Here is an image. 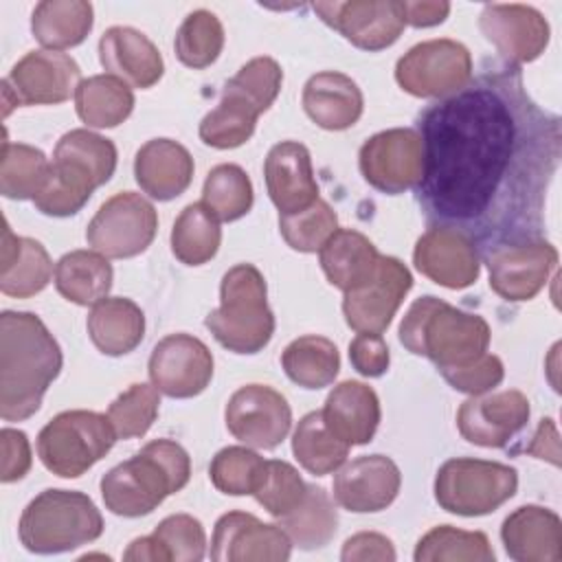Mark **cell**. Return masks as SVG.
Listing matches in <instances>:
<instances>
[{"mask_svg":"<svg viewBox=\"0 0 562 562\" xmlns=\"http://www.w3.org/2000/svg\"><path fill=\"white\" fill-rule=\"evenodd\" d=\"M417 134L424 176L417 202L432 226L463 233L487 255L544 239L549 187L560 165V116L527 92L520 66L485 64L428 105Z\"/></svg>","mask_w":562,"mask_h":562,"instance_id":"1","label":"cell"},{"mask_svg":"<svg viewBox=\"0 0 562 562\" xmlns=\"http://www.w3.org/2000/svg\"><path fill=\"white\" fill-rule=\"evenodd\" d=\"M61 349L33 312L0 316V415L22 422L35 415L44 393L61 371Z\"/></svg>","mask_w":562,"mask_h":562,"instance_id":"2","label":"cell"},{"mask_svg":"<svg viewBox=\"0 0 562 562\" xmlns=\"http://www.w3.org/2000/svg\"><path fill=\"white\" fill-rule=\"evenodd\" d=\"M191 479L189 452L171 439H154L132 459L108 470L99 483L105 509L123 518L151 514Z\"/></svg>","mask_w":562,"mask_h":562,"instance_id":"3","label":"cell"},{"mask_svg":"<svg viewBox=\"0 0 562 562\" xmlns=\"http://www.w3.org/2000/svg\"><path fill=\"white\" fill-rule=\"evenodd\" d=\"M490 325L483 316L463 312L432 294L419 296L400 325V342L424 356L437 369L461 367L487 353Z\"/></svg>","mask_w":562,"mask_h":562,"instance_id":"4","label":"cell"},{"mask_svg":"<svg viewBox=\"0 0 562 562\" xmlns=\"http://www.w3.org/2000/svg\"><path fill=\"white\" fill-rule=\"evenodd\" d=\"M204 325L213 338L233 353H257L274 334V314L268 307L266 279L252 263L228 268L220 283V307Z\"/></svg>","mask_w":562,"mask_h":562,"instance_id":"5","label":"cell"},{"mask_svg":"<svg viewBox=\"0 0 562 562\" xmlns=\"http://www.w3.org/2000/svg\"><path fill=\"white\" fill-rule=\"evenodd\" d=\"M103 533V516L83 492L44 490L22 512L18 536L26 551L50 555L94 542Z\"/></svg>","mask_w":562,"mask_h":562,"instance_id":"6","label":"cell"},{"mask_svg":"<svg viewBox=\"0 0 562 562\" xmlns=\"http://www.w3.org/2000/svg\"><path fill=\"white\" fill-rule=\"evenodd\" d=\"M116 432L108 415L94 411H64L37 435V457L61 479H77L101 461L114 446Z\"/></svg>","mask_w":562,"mask_h":562,"instance_id":"7","label":"cell"},{"mask_svg":"<svg viewBox=\"0 0 562 562\" xmlns=\"http://www.w3.org/2000/svg\"><path fill=\"white\" fill-rule=\"evenodd\" d=\"M516 490V468L485 459H448L435 476V501L439 507L468 518L496 512Z\"/></svg>","mask_w":562,"mask_h":562,"instance_id":"8","label":"cell"},{"mask_svg":"<svg viewBox=\"0 0 562 562\" xmlns=\"http://www.w3.org/2000/svg\"><path fill=\"white\" fill-rule=\"evenodd\" d=\"M158 231L154 204L134 191L108 198L86 228L92 250L108 259H130L149 248Z\"/></svg>","mask_w":562,"mask_h":562,"instance_id":"9","label":"cell"},{"mask_svg":"<svg viewBox=\"0 0 562 562\" xmlns=\"http://www.w3.org/2000/svg\"><path fill=\"white\" fill-rule=\"evenodd\" d=\"M472 79V55L457 40H428L408 48L395 64V81L413 97L443 99Z\"/></svg>","mask_w":562,"mask_h":562,"instance_id":"10","label":"cell"},{"mask_svg":"<svg viewBox=\"0 0 562 562\" xmlns=\"http://www.w3.org/2000/svg\"><path fill=\"white\" fill-rule=\"evenodd\" d=\"M81 83L79 64L59 50H29L2 81V114L15 105H57Z\"/></svg>","mask_w":562,"mask_h":562,"instance_id":"11","label":"cell"},{"mask_svg":"<svg viewBox=\"0 0 562 562\" xmlns=\"http://www.w3.org/2000/svg\"><path fill=\"white\" fill-rule=\"evenodd\" d=\"M362 178L378 191L397 195L424 176V143L415 130L393 127L364 140L358 154Z\"/></svg>","mask_w":562,"mask_h":562,"instance_id":"12","label":"cell"},{"mask_svg":"<svg viewBox=\"0 0 562 562\" xmlns=\"http://www.w3.org/2000/svg\"><path fill=\"white\" fill-rule=\"evenodd\" d=\"M312 9L321 20L362 50H384L406 26L402 0H325Z\"/></svg>","mask_w":562,"mask_h":562,"instance_id":"13","label":"cell"},{"mask_svg":"<svg viewBox=\"0 0 562 562\" xmlns=\"http://www.w3.org/2000/svg\"><path fill=\"white\" fill-rule=\"evenodd\" d=\"M228 432L248 448L272 450L290 432L292 411L288 400L268 384H246L237 389L226 408Z\"/></svg>","mask_w":562,"mask_h":562,"instance_id":"14","label":"cell"},{"mask_svg":"<svg viewBox=\"0 0 562 562\" xmlns=\"http://www.w3.org/2000/svg\"><path fill=\"white\" fill-rule=\"evenodd\" d=\"M490 288L509 303L531 301L558 266V250L547 239L501 246L483 255Z\"/></svg>","mask_w":562,"mask_h":562,"instance_id":"15","label":"cell"},{"mask_svg":"<svg viewBox=\"0 0 562 562\" xmlns=\"http://www.w3.org/2000/svg\"><path fill=\"white\" fill-rule=\"evenodd\" d=\"M411 288V270L400 259L380 255L375 274L364 285L345 292L347 325L358 334H384Z\"/></svg>","mask_w":562,"mask_h":562,"instance_id":"16","label":"cell"},{"mask_svg":"<svg viewBox=\"0 0 562 562\" xmlns=\"http://www.w3.org/2000/svg\"><path fill=\"white\" fill-rule=\"evenodd\" d=\"M149 380L167 397L200 395L213 378V353L191 334H169L149 356Z\"/></svg>","mask_w":562,"mask_h":562,"instance_id":"17","label":"cell"},{"mask_svg":"<svg viewBox=\"0 0 562 562\" xmlns=\"http://www.w3.org/2000/svg\"><path fill=\"white\" fill-rule=\"evenodd\" d=\"M531 406L522 391L507 389L498 393L470 395L457 413L461 437L474 446L503 448L529 422Z\"/></svg>","mask_w":562,"mask_h":562,"instance_id":"18","label":"cell"},{"mask_svg":"<svg viewBox=\"0 0 562 562\" xmlns=\"http://www.w3.org/2000/svg\"><path fill=\"white\" fill-rule=\"evenodd\" d=\"M479 29L496 46L505 64L520 66L538 59L551 37L547 18L529 4H485L479 15Z\"/></svg>","mask_w":562,"mask_h":562,"instance_id":"19","label":"cell"},{"mask_svg":"<svg viewBox=\"0 0 562 562\" xmlns=\"http://www.w3.org/2000/svg\"><path fill=\"white\" fill-rule=\"evenodd\" d=\"M292 540L281 525L261 522L248 512L220 516L211 538V560L215 562H285Z\"/></svg>","mask_w":562,"mask_h":562,"instance_id":"20","label":"cell"},{"mask_svg":"<svg viewBox=\"0 0 562 562\" xmlns=\"http://www.w3.org/2000/svg\"><path fill=\"white\" fill-rule=\"evenodd\" d=\"M415 268L448 290H463L479 279L481 255L459 231L448 226L428 228L413 250Z\"/></svg>","mask_w":562,"mask_h":562,"instance_id":"21","label":"cell"},{"mask_svg":"<svg viewBox=\"0 0 562 562\" xmlns=\"http://www.w3.org/2000/svg\"><path fill=\"white\" fill-rule=\"evenodd\" d=\"M334 476L336 503L356 514L386 509L400 492L402 474L393 459L384 454H362L342 463Z\"/></svg>","mask_w":562,"mask_h":562,"instance_id":"22","label":"cell"},{"mask_svg":"<svg viewBox=\"0 0 562 562\" xmlns=\"http://www.w3.org/2000/svg\"><path fill=\"white\" fill-rule=\"evenodd\" d=\"M266 189L279 215H292L318 200V182L312 169V156L303 143H277L263 162Z\"/></svg>","mask_w":562,"mask_h":562,"instance_id":"23","label":"cell"},{"mask_svg":"<svg viewBox=\"0 0 562 562\" xmlns=\"http://www.w3.org/2000/svg\"><path fill=\"white\" fill-rule=\"evenodd\" d=\"M99 61L108 75L140 90L156 86L165 72L156 44L132 26H110L101 35Z\"/></svg>","mask_w":562,"mask_h":562,"instance_id":"24","label":"cell"},{"mask_svg":"<svg viewBox=\"0 0 562 562\" xmlns=\"http://www.w3.org/2000/svg\"><path fill=\"white\" fill-rule=\"evenodd\" d=\"M505 553L516 562H558L562 558V520L542 505L514 509L501 527Z\"/></svg>","mask_w":562,"mask_h":562,"instance_id":"25","label":"cell"},{"mask_svg":"<svg viewBox=\"0 0 562 562\" xmlns=\"http://www.w3.org/2000/svg\"><path fill=\"white\" fill-rule=\"evenodd\" d=\"M189 149L171 138H151L136 151L134 178L151 200L169 202L182 195L193 180Z\"/></svg>","mask_w":562,"mask_h":562,"instance_id":"26","label":"cell"},{"mask_svg":"<svg viewBox=\"0 0 562 562\" xmlns=\"http://www.w3.org/2000/svg\"><path fill=\"white\" fill-rule=\"evenodd\" d=\"M303 110L323 130L340 132L358 123L364 97L358 83L338 70L312 75L303 86Z\"/></svg>","mask_w":562,"mask_h":562,"instance_id":"27","label":"cell"},{"mask_svg":"<svg viewBox=\"0 0 562 562\" xmlns=\"http://www.w3.org/2000/svg\"><path fill=\"white\" fill-rule=\"evenodd\" d=\"M327 428L349 446H364L380 426V400L375 391L358 380H345L331 389L323 406Z\"/></svg>","mask_w":562,"mask_h":562,"instance_id":"28","label":"cell"},{"mask_svg":"<svg viewBox=\"0 0 562 562\" xmlns=\"http://www.w3.org/2000/svg\"><path fill=\"white\" fill-rule=\"evenodd\" d=\"M53 277V261L46 248L31 237L13 235L4 222L2 231V266H0V290L7 296L29 299L42 292Z\"/></svg>","mask_w":562,"mask_h":562,"instance_id":"29","label":"cell"},{"mask_svg":"<svg viewBox=\"0 0 562 562\" xmlns=\"http://www.w3.org/2000/svg\"><path fill=\"white\" fill-rule=\"evenodd\" d=\"M318 259L327 281L342 292H351L375 274L380 252L362 233L338 228L318 250Z\"/></svg>","mask_w":562,"mask_h":562,"instance_id":"30","label":"cell"},{"mask_svg":"<svg viewBox=\"0 0 562 562\" xmlns=\"http://www.w3.org/2000/svg\"><path fill=\"white\" fill-rule=\"evenodd\" d=\"M86 327L101 353L125 356L143 342L145 314L132 299L105 296L92 305Z\"/></svg>","mask_w":562,"mask_h":562,"instance_id":"31","label":"cell"},{"mask_svg":"<svg viewBox=\"0 0 562 562\" xmlns=\"http://www.w3.org/2000/svg\"><path fill=\"white\" fill-rule=\"evenodd\" d=\"M94 24L92 4L86 0H42L31 15L33 37L46 50L79 46Z\"/></svg>","mask_w":562,"mask_h":562,"instance_id":"32","label":"cell"},{"mask_svg":"<svg viewBox=\"0 0 562 562\" xmlns=\"http://www.w3.org/2000/svg\"><path fill=\"white\" fill-rule=\"evenodd\" d=\"M114 270L97 250H70L55 263L57 292L77 305H94L108 296Z\"/></svg>","mask_w":562,"mask_h":562,"instance_id":"33","label":"cell"},{"mask_svg":"<svg viewBox=\"0 0 562 562\" xmlns=\"http://www.w3.org/2000/svg\"><path fill=\"white\" fill-rule=\"evenodd\" d=\"M259 114L246 94L226 83L220 103L200 121V140L215 149H235L250 140Z\"/></svg>","mask_w":562,"mask_h":562,"instance_id":"34","label":"cell"},{"mask_svg":"<svg viewBox=\"0 0 562 562\" xmlns=\"http://www.w3.org/2000/svg\"><path fill=\"white\" fill-rule=\"evenodd\" d=\"M75 110L88 127H116L132 114L134 92L112 75H92L77 86Z\"/></svg>","mask_w":562,"mask_h":562,"instance_id":"35","label":"cell"},{"mask_svg":"<svg viewBox=\"0 0 562 562\" xmlns=\"http://www.w3.org/2000/svg\"><path fill=\"white\" fill-rule=\"evenodd\" d=\"M281 367L285 375L310 391L329 386L340 371L338 347L316 334L294 338L281 353Z\"/></svg>","mask_w":562,"mask_h":562,"instance_id":"36","label":"cell"},{"mask_svg":"<svg viewBox=\"0 0 562 562\" xmlns=\"http://www.w3.org/2000/svg\"><path fill=\"white\" fill-rule=\"evenodd\" d=\"M222 244L220 220L202 202L187 204L171 228V252L184 266L211 261Z\"/></svg>","mask_w":562,"mask_h":562,"instance_id":"37","label":"cell"},{"mask_svg":"<svg viewBox=\"0 0 562 562\" xmlns=\"http://www.w3.org/2000/svg\"><path fill=\"white\" fill-rule=\"evenodd\" d=\"M349 448V443L327 428L321 411L303 415L292 435V452L296 461L314 476L336 472L347 461Z\"/></svg>","mask_w":562,"mask_h":562,"instance_id":"38","label":"cell"},{"mask_svg":"<svg viewBox=\"0 0 562 562\" xmlns=\"http://www.w3.org/2000/svg\"><path fill=\"white\" fill-rule=\"evenodd\" d=\"M281 529L290 536L292 544L312 551L325 547L338 525V516L329 494L323 487L307 485L305 498L285 516L279 518Z\"/></svg>","mask_w":562,"mask_h":562,"instance_id":"39","label":"cell"},{"mask_svg":"<svg viewBox=\"0 0 562 562\" xmlns=\"http://www.w3.org/2000/svg\"><path fill=\"white\" fill-rule=\"evenodd\" d=\"M50 162L42 149L2 140L0 160V191L9 200H33L44 187Z\"/></svg>","mask_w":562,"mask_h":562,"instance_id":"40","label":"cell"},{"mask_svg":"<svg viewBox=\"0 0 562 562\" xmlns=\"http://www.w3.org/2000/svg\"><path fill=\"white\" fill-rule=\"evenodd\" d=\"M413 558L415 562H494V549L483 531L439 525L419 538Z\"/></svg>","mask_w":562,"mask_h":562,"instance_id":"41","label":"cell"},{"mask_svg":"<svg viewBox=\"0 0 562 562\" xmlns=\"http://www.w3.org/2000/svg\"><path fill=\"white\" fill-rule=\"evenodd\" d=\"M94 189L97 184L83 171L68 162L53 160L48 178L33 198V204L44 215L70 217L88 204Z\"/></svg>","mask_w":562,"mask_h":562,"instance_id":"42","label":"cell"},{"mask_svg":"<svg viewBox=\"0 0 562 562\" xmlns=\"http://www.w3.org/2000/svg\"><path fill=\"white\" fill-rule=\"evenodd\" d=\"M252 182L239 165L224 162L206 173L202 204L209 206L220 222H235L244 217L252 209Z\"/></svg>","mask_w":562,"mask_h":562,"instance_id":"43","label":"cell"},{"mask_svg":"<svg viewBox=\"0 0 562 562\" xmlns=\"http://www.w3.org/2000/svg\"><path fill=\"white\" fill-rule=\"evenodd\" d=\"M116 147L110 138L94 134L90 130L66 132L53 151V160H64L75 165L86 176L92 178L97 187L105 184L116 169Z\"/></svg>","mask_w":562,"mask_h":562,"instance_id":"44","label":"cell"},{"mask_svg":"<svg viewBox=\"0 0 562 562\" xmlns=\"http://www.w3.org/2000/svg\"><path fill=\"white\" fill-rule=\"evenodd\" d=\"M173 48L176 57L193 70L211 66L224 48V26L220 18L206 9L191 11L176 33Z\"/></svg>","mask_w":562,"mask_h":562,"instance_id":"45","label":"cell"},{"mask_svg":"<svg viewBox=\"0 0 562 562\" xmlns=\"http://www.w3.org/2000/svg\"><path fill=\"white\" fill-rule=\"evenodd\" d=\"M263 474L266 459H261L248 446L222 448L209 465V476L215 490L231 496L255 494Z\"/></svg>","mask_w":562,"mask_h":562,"instance_id":"46","label":"cell"},{"mask_svg":"<svg viewBox=\"0 0 562 562\" xmlns=\"http://www.w3.org/2000/svg\"><path fill=\"white\" fill-rule=\"evenodd\" d=\"M160 391L154 384H132L110 406L108 419L119 439L143 437L158 417Z\"/></svg>","mask_w":562,"mask_h":562,"instance_id":"47","label":"cell"},{"mask_svg":"<svg viewBox=\"0 0 562 562\" xmlns=\"http://www.w3.org/2000/svg\"><path fill=\"white\" fill-rule=\"evenodd\" d=\"M279 231L292 250L316 252L338 231V215L318 198L312 206L299 213L279 215Z\"/></svg>","mask_w":562,"mask_h":562,"instance_id":"48","label":"cell"},{"mask_svg":"<svg viewBox=\"0 0 562 562\" xmlns=\"http://www.w3.org/2000/svg\"><path fill=\"white\" fill-rule=\"evenodd\" d=\"M307 492V483L301 479L294 465L288 461H266V474L252 494L257 503L274 518L290 514Z\"/></svg>","mask_w":562,"mask_h":562,"instance_id":"49","label":"cell"},{"mask_svg":"<svg viewBox=\"0 0 562 562\" xmlns=\"http://www.w3.org/2000/svg\"><path fill=\"white\" fill-rule=\"evenodd\" d=\"M154 536L165 547L169 562H200L206 551V533L191 514H171L158 522Z\"/></svg>","mask_w":562,"mask_h":562,"instance_id":"50","label":"cell"},{"mask_svg":"<svg viewBox=\"0 0 562 562\" xmlns=\"http://www.w3.org/2000/svg\"><path fill=\"white\" fill-rule=\"evenodd\" d=\"M226 83L246 94L263 114L281 92L283 70L272 57H255L244 64Z\"/></svg>","mask_w":562,"mask_h":562,"instance_id":"51","label":"cell"},{"mask_svg":"<svg viewBox=\"0 0 562 562\" xmlns=\"http://www.w3.org/2000/svg\"><path fill=\"white\" fill-rule=\"evenodd\" d=\"M439 373L454 391H461L468 395H483L503 382L505 367L498 356L483 353L468 364L439 369Z\"/></svg>","mask_w":562,"mask_h":562,"instance_id":"52","label":"cell"},{"mask_svg":"<svg viewBox=\"0 0 562 562\" xmlns=\"http://www.w3.org/2000/svg\"><path fill=\"white\" fill-rule=\"evenodd\" d=\"M349 360L360 375L380 378L391 364L389 345L384 342L382 334H358L349 342Z\"/></svg>","mask_w":562,"mask_h":562,"instance_id":"53","label":"cell"},{"mask_svg":"<svg viewBox=\"0 0 562 562\" xmlns=\"http://www.w3.org/2000/svg\"><path fill=\"white\" fill-rule=\"evenodd\" d=\"M2 483H13L24 479V474L31 470L33 457H31V443L29 437L22 430L15 428H2Z\"/></svg>","mask_w":562,"mask_h":562,"instance_id":"54","label":"cell"},{"mask_svg":"<svg viewBox=\"0 0 562 562\" xmlns=\"http://www.w3.org/2000/svg\"><path fill=\"white\" fill-rule=\"evenodd\" d=\"M340 560L342 562H371V560L393 562L395 549L386 536L375 533V531H360L345 540Z\"/></svg>","mask_w":562,"mask_h":562,"instance_id":"55","label":"cell"},{"mask_svg":"<svg viewBox=\"0 0 562 562\" xmlns=\"http://www.w3.org/2000/svg\"><path fill=\"white\" fill-rule=\"evenodd\" d=\"M525 452L533 454L536 459H544L553 465H560V437L553 419H540L536 435L531 437L529 446H525Z\"/></svg>","mask_w":562,"mask_h":562,"instance_id":"56","label":"cell"},{"mask_svg":"<svg viewBox=\"0 0 562 562\" xmlns=\"http://www.w3.org/2000/svg\"><path fill=\"white\" fill-rule=\"evenodd\" d=\"M450 13L448 2H404L406 24L417 29H428L441 24Z\"/></svg>","mask_w":562,"mask_h":562,"instance_id":"57","label":"cell"},{"mask_svg":"<svg viewBox=\"0 0 562 562\" xmlns=\"http://www.w3.org/2000/svg\"><path fill=\"white\" fill-rule=\"evenodd\" d=\"M123 560L127 562H169V555L160 540L151 536H143L130 542V547L123 553Z\"/></svg>","mask_w":562,"mask_h":562,"instance_id":"58","label":"cell"}]
</instances>
